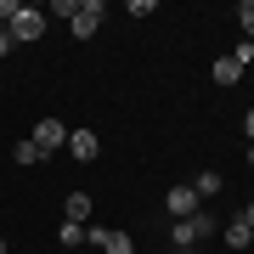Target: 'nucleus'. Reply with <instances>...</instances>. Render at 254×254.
Wrapping results in <instances>:
<instances>
[{
  "label": "nucleus",
  "mask_w": 254,
  "mask_h": 254,
  "mask_svg": "<svg viewBox=\"0 0 254 254\" xmlns=\"http://www.w3.org/2000/svg\"><path fill=\"white\" fill-rule=\"evenodd\" d=\"M203 237H215V215H209V209H198V215H187V220H175V226H170L175 254H192Z\"/></svg>",
  "instance_id": "obj_1"
},
{
  "label": "nucleus",
  "mask_w": 254,
  "mask_h": 254,
  "mask_svg": "<svg viewBox=\"0 0 254 254\" xmlns=\"http://www.w3.org/2000/svg\"><path fill=\"white\" fill-rule=\"evenodd\" d=\"M6 34H11V40H40V34H46V11H34V6H23L17 17L6 23Z\"/></svg>",
  "instance_id": "obj_2"
},
{
  "label": "nucleus",
  "mask_w": 254,
  "mask_h": 254,
  "mask_svg": "<svg viewBox=\"0 0 254 254\" xmlns=\"http://www.w3.org/2000/svg\"><path fill=\"white\" fill-rule=\"evenodd\" d=\"M28 141H34L40 153H51V147H68V125H63V119H40Z\"/></svg>",
  "instance_id": "obj_3"
},
{
  "label": "nucleus",
  "mask_w": 254,
  "mask_h": 254,
  "mask_svg": "<svg viewBox=\"0 0 254 254\" xmlns=\"http://www.w3.org/2000/svg\"><path fill=\"white\" fill-rule=\"evenodd\" d=\"M96 28H102V0H79V11H73V34L91 40Z\"/></svg>",
  "instance_id": "obj_4"
},
{
  "label": "nucleus",
  "mask_w": 254,
  "mask_h": 254,
  "mask_svg": "<svg viewBox=\"0 0 254 254\" xmlns=\"http://www.w3.org/2000/svg\"><path fill=\"white\" fill-rule=\"evenodd\" d=\"M164 203H170V215H175V220L198 215V192H192V187H175V192H170V198H164Z\"/></svg>",
  "instance_id": "obj_5"
},
{
  "label": "nucleus",
  "mask_w": 254,
  "mask_h": 254,
  "mask_svg": "<svg viewBox=\"0 0 254 254\" xmlns=\"http://www.w3.org/2000/svg\"><path fill=\"white\" fill-rule=\"evenodd\" d=\"M68 153L91 164V158H96V136H91V130H68Z\"/></svg>",
  "instance_id": "obj_6"
},
{
  "label": "nucleus",
  "mask_w": 254,
  "mask_h": 254,
  "mask_svg": "<svg viewBox=\"0 0 254 254\" xmlns=\"http://www.w3.org/2000/svg\"><path fill=\"white\" fill-rule=\"evenodd\" d=\"M63 220L85 226V220H91V198H85V192H68V203H63Z\"/></svg>",
  "instance_id": "obj_7"
},
{
  "label": "nucleus",
  "mask_w": 254,
  "mask_h": 254,
  "mask_svg": "<svg viewBox=\"0 0 254 254\" xmlns=\"http://www.w3.org/2000/svg\"><path fill=\"white\" fill-rule=\"evenodd\" d=\"M209 73H215V85H237V79H243V63H237V57H220Z\"/></svg>",
  "instance_id": "obj_8"
},
{
  "label": "nucleus",
  "mask_w": 254,
  "mask_h": 254,
  "mask_svg": "<svg viewBox=\"0 0 254 254\" xmlns=\"http://www.w3.org/2000/svg\"><path fill=\"white\" fill-rule=\"evenodd\" d=\"M192 192H198V203H203V198H215V192H220V175H215V170H198Z\"/></svg>",
  "instance_id": "obj_9"
},
{
  "label": "nucleus",
  "mask_w": 254,
  "mask_h": 254,
  "mask_svg": "<svg viewBox=\"0 0 254 254\" xmlns=\"http://www.w3.org/2000/svg\"><path fill=\"white\" fill-rule=\"evenodd\" d=\"M243 243H254V232L243 226V220H232L226 226V249H243Z\"/></svg>",
  "instance_id": "obj_10"
},
{
  "label": "nucleus",
  "mask_w": 254,
  "mask_h": 254,
  "mask_svg": "<svg viewBox=\"0 0 254 254\" xmlns=\"http://www.w3.org/2000/svg\"><path fill=\"white\" fill-rule=\"evenodd\" d=\"M102 254H136V243H130L125 232H108V243H102Z\"/></svg>",
  "instance_id": "obj_11"
},
{
  "label": "nucleus",
  "mask_w": 254,
  "mask_h": 254,
  "mask_svg": "<svg viewBox=\"0 0 254 254\" xmlns=\"http://www.w3.org/2000/svg\"><path fill=\"white\" fill-rule=\"evenodd\" d=\"M11 158H17V164H40V158H46V153H40L34 141H17V147H11Z\"/></svg>",
  "instance_id": "obj_12"
},
{
  "label": "nucleus",
  "mask_w": 254,
  "mask_h": 254,
  "mask_svg": "<svg viewBox=\"0 0 254 254\" xmlns=\"http://www.w3.org/2000/svg\"><path fill=\"white\" fill-rule=\"evenodd\" d=\"M237 17H243V40L254 46V0H243V6H237Z\"/></svg>",
  "instance_id": "obj_13"
},
{
  "label": "nucleus",
  "mask_w": 254,
  "mask_h": 254,
  "mask_svg": "<svg viewBox=\"0 0 254 254\" xmlns=\"http://www.w3.org/2000/svg\"><path fill=\"white\" fill-rule=\"evenodd\" d=\"M63 243H73V254H79V243H85V226H73V220H63Z\"/></svg>",
  "instance_id": "obj_14"
},
{
  "label": "nucleus",
  "mask_w": 254,
  "mask_h": 254,
  "mask_svg": "<svg viewBox=\"0 0 254 254\" xmlns=\"http://www.w3.org/2000/svg\"><path fill=\"white\" fill-rule=\"evenodd\" d=\"M17 11H23L17 0H0V23H11V17H17Z\"/></svg>",
  "instance_id": "obj_15"
},
{
  "label": "nucleus",
  "mask_w": 254,
  "mask_h": 254,
  "mask_svg": "<svg viewBox=\"0 0 254 254\" xmlns=\"http://www.w3.org/2000/svg\"><path fill=\"white\" fill-rule=\"evenodd\" d=\"M237 220H243V226L254 232V198H249V209H243V215H237Z\"/></svg>",
  "instance_id": "obj_16"
},
{
  "label": "nucleus",
  "mask_w": 254,
  "mask_h": 254,
  "mask_svg": "<svg viewBox=\"0 0 254 254\" xmlns=\"http://www.w3.org/2000/svg\"><path fill=\"white\" fill-rule=\"evenodd\" d=\"M11 51V34H6V28H0V57H6Z\"/></svg>",
  "instance_id": "obj_17"
},
{
  "label": "nucleus",
  "mask_w": 254,
  "mask_h": 254,
  "mask_svg": "<svg viewBox=\"0 0 254 254\" xmlns=\"http://www.w3.org/2000/svg\"><path fill=\"white\" fill-rule=\"evenodd\" d=\"M243 130H249V141H254V108H249V119H243Z\"/></svg>",
  "instance_id": "obj_18"
},
{
  "label": "nucleus",
  "mask_w": 254,
  "mask_h": 254,
  "mask_svg": "<svg viewBox=\"0 0 254 254\" xmlns=\"http://www.w3.org/2000/svg\"><path fill=\"white\" fill-rule=\"evenodd\" d=\"M249 164H254V141H249Z\"/></svg>",
  "instance_id": "obj_19"
},
{
  "label": "nucleus",
  "mask_w": 254,
  "mask_h": 254,
  "mask_svg": "<svg viewBox=\"0 0 254 254\" xmlns=\"http://www.w3.org/2000/svg\"><path fill=\"white\" fill-rule=\"evenodd\" d=\"M0 254H6V243H0Z\"/></svg>",
  "instance_id": "obj_20"
},
{
  "label": "nucleus",
  "mask_w": 254,
  "mask_h": 254,
  "mask_svg": "<svg viewBox=\"0 0 254 254\" xmlns=\"http://www.w3.org/2000/svg\"><path fill=\"white\" fill-rule=\"evenodd\" d=\"M79 254H85V249H79Z\"/></svg>",
  "instance_id": "obj_21"
}]
</instances>
